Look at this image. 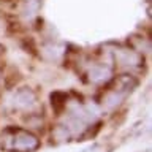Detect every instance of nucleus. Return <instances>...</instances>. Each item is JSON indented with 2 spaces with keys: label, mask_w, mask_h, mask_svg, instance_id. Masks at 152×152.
I'll return each mask as SVG.
<instances>
[{
  "label": "nucleus",
  "mask_w": 152,
  "mask_h": 152,
  "mask_svg": "<svg viewBox=\"0 0 152 152\" xmlns=\"http://www.w3.org/2000/svg\"><path fill=\"white\" fill-rule=\"evenodd\" d=\"M13 106L22 111H33L35 108H38V100L33 90L22 87L14 92L13 95Z\"/></svg>",
  "instance_id": "f257e3e1"
},
{
  "label": "nucleus",
  "mask_w": 152,
  "mask_h": 152,
  "mask_svg": "<svg viewBox=\"0 0 152 152\" xmlns=\"http://www.w3.org/2000/svg\"><path fill=\"white\" fill-rule=\"evenodd\" d=\"M114 59L119 65L125 68H135L141 64V54L132 48H117L114 51Z\"/></svg>",
  "instance_id": "f03ea898"
},
{
  "label": "nucleus",
  "mask_w": 152,
  "mask_h": 152,
  "mask_svg": "<svg viewBox=\"0 0 152 152\" xmlns=\"http://www.w3.org/2000/svg\"><path fill=\"white\" fill-rule=\"evenodd\" d=\"M11 147L19 152H30L38 147V140L35 135H32L28 132H19L18 135L13 136Z\"/></svg>",
  "instance_id": "7ed1b4c3"
},
{
  "label": "nucleus",
  "mask_w": 152,
  "mask_h": 152,
  "mask_svg": "<svg viewBox=\"0 0 152 152\" xmlns=\"http://www.w3.org/2000/svg\"><path fill=\"white\" fill-rule=\"evenodd\" d=\"M87 75H89L90 83L102 84V83L109 79V76H111V68L104 64H95V65H92V68L89 70Z\"/></svg>",
  "instance_id": "20e7f679"
},
{
  "label": "nucleus",
  "mask_w": 152,
  "mask_h": 152,
  "mask_svg": "<svg viewBox=\"0 0 152 152\" xmlns=\"http://www.w3.org/2000/svg\"><path fill=\"white\" fill-rule=\"evenodd\" d=\"M122 100H124L122 92H119L117 89L109 90V92L103 97V108L104 109H114V108H117L119 104H121Z\"/></svg>",
  "instance_id": "39448f33"
},
{
  "label": "nucleus",
  "mask_w": 152,
  "mask_h": 152,
  "mask_svg": "<svg viewBox=\"0 0 152 152\" xmlns=\"http://www.w3.org/2000/svg\"><path fill=\"white\" fill-rule=\"evenodd\" d=\"M40 10V0H24L21 13L27 18H33Z\"/></svg>",
  "instance_id": "423d86ee"
}]
</instances>
